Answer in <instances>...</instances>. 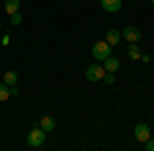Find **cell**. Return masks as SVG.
Here are the masks:
<instances>
[{
    "instance_id": "1",
    "label": "cell",
    "mask_w": 154,
    "mask_h": 151,
    "mask_svg": "<svg viewBox=\"0 0 154 151\" xmlns=\"http://www.w3.org/2000/svg\"><path fill=\"white\" fill-rule=\"evenodd\" d=\"M109 55H111V45L107 41H99V43L93 45V57L97 61H105Z\"/></svg>"
},
{
    "instance_id": "2",
    "label": "cell",
    "mask_w": 154,
    "mask_h": 151,
    "mask_svg": "<svg viewBox=\"0 0 154 151\" xmlns=\"http://www.w3.org/2000/svg\"><path fill=\"white\" fill-rule=\"evenodd\" d=\"M27 143H29L31 147H41V145L45 143V131L41 127L31 129V133H29V137H27Z\"/></svg>"
},
{
    "instance_id": "3",
    "label": "cell",
    "mask_w": 154,
    "mask_h": 151,
    "mask_svg": "<svg viewBox=\"0 0 154 151\" xmlns=\"http://www.w3.org/2000/svg\"><path fill=\"white\" fill-rule=\"evenodd\" d=\"M105 68L103 65H99V63H95V65H88L86 68V71H84V76H86V80L88 82H101L103 78H105Z\"/></svg>"
},
{
    "instance_id": "4",
    "label": "cell",
    "mask_w": 154,
    "mask_h": 151,
    "mask_svg": "<svg viewBox=\"0 0 154 151\" xmlns=\"http://www.w3.org/2000/svg\"><path fill=\"white\" fill-rule=\"evenodd\" d=\"M140 37H142L140 29H138V27H131V25H130V27H125L123 33H121V39H125L128 43H138Z\"/></svg>"
},
{
    "instance_id": "5",
    "label": "cell",
    "mask_w": 154,
    "mask_h": 151,
    "mask_svg": "<svg viewBox=\"0 0 154 151\" xmlns=\"http://www.w3.org/2000/svg\"><path fill=\"white\" fill-rule=\"evenodd\" d=\"M134 137L138 141H142V143H146V141L150 139V127L146 123H138L136 129H134Z\"/></svg>"
},
{
    "instance_id": "6",
    "label": "cell",
    "mask_w": 154,
    "mask_h": 151,
    "mask_svg": "<svg viewBox=\"0 0 154 151\" xmlns=\"http://www.w3.org/2000/svg\"><path fill=\"white\" fill-rule=\"evenodd\" d=\"M101 6L107 12H119L121 10V0H101Z\"/></svg>"
},
{
    "instance_id": "7",
    "label": "cell",
    "mask_w": 154,
    "mask_h": 151,
    "mask_svg": "<svg viewBox=\"0 0 154 151\" xmlns=\"http://www.w3.org/2000/svg\"><path fill=\"white\" fill-rule=\"evenodd\" d=\"M37 127H41L45 133H49V131L56 129V118H51V116H43V118L37 123Z\"/></svg>"
},
{
    "instance_id": "8",
    "label": "cell",
    "mask_w": 154,
    "mask_h": 151,
    "mask_svg": "<svg viewBox=\"0 0 154 151\" xmlns=\"http://www.w3.org/2000/svg\"><path fill=\"white\" fill-rule=\"evenodd\" d=\"M103 68H105V71H113V74H115V71L119 70V59L113 57V55H109V57L103 61Z\"/></svg>"
},
{
    "instance_id": "9",
    "label": "cell",
    "mask_w": 154,
    "mask_h": 151,
    "mask_svg": "<svg viewBox=\"0 0 154 151\" xmlns=\"http://www.w3.org/2000/svg\"><path fill=\"white\" fill-rule=\"evenodd\" d=\"M105 41H107V43H109L111 47H113V45H117L119 41H121V33H119L117 29H111V31H107Z\"/></svg>"
},
{
    "instance_id": "10",
    "label": "cell",
    "mask_w": 154,
    "mask_h": 151,
    "mask_svg": "<svg viewBox=\"0 0 154 151\" xmlns=\"http://www.w3.org/2000/svg\"><path fill=\"white\" fill-rule=\"evenodd\" d=\"M19 6H21V2H19V0H6V2H4V10H6L8 16L14 14V12H19Z\"/></svg>"
},
{
    "instance_id": "11",
    "label": "cell",
    "mask_w": 154,
    "mask_h": 151,
    "mask_svg": "<svg viewBox=\"0 0 154 151\" xmlns=\"http://www.w3.org/2000/svg\"><path fill=\"white\" fill-rule=\"evenodd\" d=\"M17 82H19L17 71H4V84L6 86H17Z\"/></svg>"
},
{
    "instance_id": "12",
    "label": "cell",
    "mask_w": 154,
    "mask_h": 151,
    "mask_svg": "<svg viewBox=\"0 0 154 151\" xmlns=\"http://www.w3.org/2000/svg\"><path fill=\"white\" fill-rule=\"evenodd\" d=\"M8 98H11V88L2 82V84H0V102H6Z\"/></svg>"
},
{
    "instance_id": "13",
    "label": "cell",
    "mask_w": 154,
    "mask_h": 151,
    "mask_svg": "<svg viewBox=\"0 0 154 151\" xmlns=\"http://www.w3.org/2000/svg\"><path fill=\"white\" fill-rule=\"evenodd\" d=\"M128 55L131 59H140L142 57V53H140V47L136 45V43H130V49H128Z\"/></svg>"
},
{
    "instance_id": "14",
    "label": "cell",
    "mask_w": 154,
    "mask_h": 151,
    "mask_svg": "<svg viewBox=\"0 0 154 151\" xmlns=\"http://www.w3.org/2000/svg\"><path fill=\"white\" fill-rule=\"evenodd\" d=\"M103 82H105L107 86H113V84H115V74H113V71H107L105 78H103Z\"/></svg>"
},
{
    "instance_id": "15",
    "label": "cell",
    "mask_w": 154,
    "mask_h": 151,
    "mask_svg": "<svg viewBox=\"0 0 154 151\" xmlns=\"http://www.w3.org/2000/svg\"><path fill=\"white\" fill-rule=\"evenodd\" d=\"M21 21H23V16H21L19 12H14V14H11V23H12V25H21Z\"/></svg>"
},
{
    "instance_id": "16",
    "label": "cell",
    "mask_w": 154,
    "mask_h": 151,
    "mask_svg": "<svg viewBox=\"0 0 154 151\" xmlns=\"http://www.w3.org/2000/svg\"><path fill=\"white\" fill-rule=\"evenodd\" d=\"M146 151H154V139H152V137L146 141Z\"/></svg>"
},
{
    "instance_id": "17",
    "label": "cell",
    "mask_w": 154,
    "mask_h": 151,
    "mask_svg": "<svg viewBox=\"0 0 154 151\" xmlns=\"http://www.w3.org/2000/svg\"><path fill=\"white\" fill-rule=\"evenodd\" d=\"M8 88H11V96H17L19 94V88L17 86H8Z\"/></svg>"
},
{
    "instance_id": "18",
    "label": "cell",
    "mask_w": 154,
    "mask_h": 151,
    "mask_svg": "<svg viewBox=\"0 0 154 151\" xmlns=\"http://www.w3.org/2000/svg\"><path fill=\"white\" fill-rule=\"evenodd\" d=\"M0 29H2V23H0Z\"/></svg>"
},
{
    "instance_id": "19",
    "label": "cell",
    "mask_w": 154,
    "mask_h": 151,
    "mask_svg": "<svg viewBox=\"0 0 154 151\" xmlns=\"http://www.w3.org/2000/svg\"><path fill=\"white\" fill-rule=\"evenodd\" d=\"M152 2H154V0H152Z\"/></svg>"
}]
</instances>
